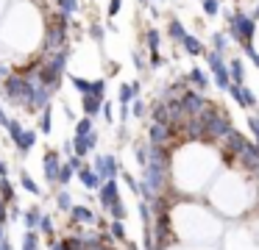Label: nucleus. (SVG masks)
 I'll list each match as a JSON object with an SVG mask.
<instances>
[{
  "instance_id": "f257e3e1",
  "label": "nucleus",
  "mask_w": 259,
  "mask_h": 250,
  "mask_svg": "<svg viewBox=\"0 0 259 250\" xmlns=\"http://www.w3.org/2000/svg\"><path fill=\"white\" fill-rule=\"evenodd\" d=\"M201 120H203V142H223V139L234 131L231 117L212 103H209V109L201 114Z\"/></svg>"
},
{
  "instance_id": "f03ea898",
  "label": "nucleus",
  "mask_w": 259,
  "mask_h": 250,
  "mask_svg": "<svg viewBox=\"0 0 259 250\" xmlns=\"http://www.w3.org/2000/svg\"><path fill=\"white\" fill-rule=\"evenodd\" d=\"M229 33L237 39V44H242V50H248L253 42V33H256V20L240 9L231 11L229 14Z\"/></svg>"
},
{
  "instance_id": "7ed1b4c3",
  "label": "nucleus",
  "mask_w": 259,
  "mask_h": 250,
  "mask_svg": "<svg viewBox=\"0 0 259 250\" xmlns=\"http://www.w3.org/2000/svg\"><path fill=\"white\" fill-rule=\"evenodd\" d=\"M9 136H12L14 150H17V153H23V156L36 144V131H25L20 120H12V122H9Z\"/></svg>"
},
{
  "instance_id": "20e7f679",
  "label": "nucleus",
  "mask_w": 259,
  "mask_h": 250,
  "mask_svg": "<svg viewBox=\"0 0 259 250\" xmlns=\"http://www.w3.org/2000/svg\"><path fill=\"white\" fill-rule=\"evenodd\" d=\"M92 170L101 175V181H114V178L120 175V161H117V156H112V153H101V156H95Z\"/></svg>"
},
{
  "instance_id": "39448f33",
  "label": "nucleus",
  "mask_w": 259,
  "mask_h": 250,
  "mask_svg": "<svg viewBox=\"0 0 259 250\" xmlns=\"http://www.w3.org/2000/svg\"><path fill=\"white\" fill-rule=\"evenodd\" d=\"M64 167V159L59 156V150H48L45 159H42V172H45V181L51 186H59V172Z\"/></svg>"
},
{
  "instance_id": "423d86ee",
  "label": "nucleus",
  "mask_w": 259,
  "mask_h": 250,
  "mask_svg": "<svg viewBox=\"0 0 259 250\" xmlns=\"http://www.w3.org/2000/svg\"><path fill=\"white\" fill-rule=\"evenodd\" d=\"M98 203H101V209L106 211V214L120 203V183H117V178H114V181H103V186L98 189Z\"/></svg>"
},
{
  "instance_id": "0eeeda50",
  "label": "nucleus",
  "mask_w": 259,
  "mask_h": 250,
  "mask_svg": "<svg viewBox=\"0 0 259 250\" xmlns=\"http://www.w3.org/2000/svg\"><path fill=\"white\" fill-rule=\"evenodd\" d=\"M70 222L73 225H98V214L90 209V206H84V203H75L73 209H70Z\"/></svg>"
},
{
  "instance_id": "6e6552de",
  "label": "nucleus",
  "mask_w": 259,
  "mask_h": 250,
  "mask_svg": "<svg viewBox=\"0 0 259 250\" xmlns=\"http://www.w3.org/2000/svg\"><path fill=\"white\" fill-rule=\"evenodd\" d=\"M229 94H231V100H234L237 106H242V109H253V106H256V94H253L251 89H245L242 83H231Z\"/></svg>"
},
{
  "instance_id": "1a4fd4ad",
  "label": "nucleus",
  "mask_w": 259,
  "mask_h": 250,
  "mask_svg": "<svg viewBox=\"0 0 259 250\" xmlns=\"http://www.w3.org/2000/svg\"><path fill=\"white\" fill-rule=\"evenodd\" d=\"M75 178H78V183L87 189V192H98V189L103 186L101 175H98V172L92 170L90 164H84V167H81V170H78V175H75Z\"/></svg>"
},
{
  "instance_id": "9d476101",
  "label": "nucleus",
  "mask_w": 259,
  "mask_h": 250,
  "mask_svg": "<svg viewBox=\"0 0 259 250\" xmlns=\"http://www.w3.org/2000/svg\"><path fill=\"white\" fill-rule=\"evenodd\" d=\"M42 217H45V211H42L39 206H31V209H25V211H23V225H25V231H36V228H39V222H42Z\"/></svg>"
},
{
  "instance_id": "9b49d317",
  "label": "nucleus",
  "mask_w": 259,
  "mask_h": 250,
  "mask_svg": "<svg viewBox=\"0 0 259 250\" xmlns=\"http://www.w3.org/2000/svg\"><path fill=\"white\" fill-rule=\"evenodd\" d=\"M53 203H56V211H64V214H70V209L75 206L73 194H70V189H56V197H53Z\"/></svg>"
},
{
  "instance_id": "f8f14e48",
  "label": "nucleus",
  "mask_w": 259,
  "mask_h": 250,
  "mask_svg": "<svg viewBox=\"0 0 259 250\" xmlns=\"http://www.w3.org/2000/svg\"><path fill=\"white\" fill-rule=\"evenodd\" d=\"M81 109H84V117H98L103 111V100L92 97V94H84L81 97Z\"/></svg>"
},
{
  "instance_id": "ddd939ff",
  "label": "nucleus",
  "mask_w": 259,
  "mask_h": 250,
  "mask_svg": "<svg viewBox=\"0 0 259 250\" xmlns=\"http://www.w3.org/2000/svg\"><path fill=\"white\" fill-rule=\"evenodd\" d=\"M0 200H3V203H9V206L17 203V186H14L9 178H0Z\"/></svg>"
},
{
  "instance_id": "4468645a",
  "label": "nucleus",
  "mask_w": 259,
  "mask_h": 250,
  "mask_svg": "<svg viewBox=\"0 0 259 250\" xmlns=\"http://www.w3.org/2000/svg\"><path fill=\"white\" fill-rule=\"evenodd\" d=\"M36 231H39V236H48L51 242H56V225H53V217L51 214L42 217V222H39V228H36Z\"/></svg>"
},
{
  "instance_id": "2eb2a0df",
  "label": "nucleus",
  "mask_w": 259,
  "mask_h": 250,
  "mask_svg": "<svg viewBox=\"0 0 259 250\" xmlns=\"http://www.w3.org/2000/svg\"><path fill=\"white\" fill-rule=\"evenodd\" d=\"M229 75H231V83H242V81H245V67H242L240 59H231L229 61Z\"/></svg>"
},
{
  "instance_id": "dca6fc26",
  "label": "nucleus",
  "mask_w": 259,
  "mask_h": 250,
  "mask_svg": "<svg viewBox=\"0 0 259 250\" xmlns=\"http://www.w3.org/2000/svg\"><path fill=\"white\" fill-rule=\"evenodd\" d=\"M167 36L173 39V42H179V44L187 39V31H184V25H181V22L176 20V17L170 20V25H167Z\"/></svg>"
},
{
  "instance_id": "f3484780",
  "label": "nucleus",
  "mask_w": 259,
  "mask_h": 250,
  "mask_svg": "<svg viewBox=\"0 0 259 250\" xmlns=\"http://www.w3.org/2000/svg\"><path fill=\"white\" fill-rule=\"evenodd\" d=\"M106 231L112 233V239H117V242H128V236H125V222L123 220H112L106 225Z\"/></svg>"
},
{
  "instance_id": "a211bd4d",
  "label": "nucleus",
  "mask_w": 259,
  "mask_h": 250,
  "mask_svg": "<svg viewBox=\"0 0 259 250\" xmlns=\"http://www.w3.org/2000/svg\"><path fill=\"white\" fill-rule=\"evenodd\" d=\"M20 183H23L25 192H31V194H36V197H42V186H39V183H36V181H34V178H31L25 170L20 172Z\"/></svg>"
},
{
  "instance_id": "6ab92c4d",
  "label": "nucleus",
  "mask_w": 259,
  "mask_h": 250,
  "mask_svg": "<svg viewBox=\"0 0 259 250\" xmlns=\"http://www.w3.org/2000/svg\"><path fill=\"white\" fill-rule=\"evenodd\" d=\"M78 175V172L73 170V167L67 164V161H64V167H62V172H59V186L62 189H70V183H73V178Z\"/></svg>"
},
{
  "instance_id": "aec40b11",
  "label": "nucleus",
  "mask_w": 259,
  "mask_h": 250,
  "mask_svg": "<svg viewBox=\"0 0 259 250\" xmlns=\"http://www.w3.org/2000/svg\"><path fill=\"white\" fill-rule=\"evenodd\" d=\"M134 97H137V89H134V83H123V86H120V94H117L120 106H128Z\"/></svg>"
},
{
  "instance_id": "412c9836",
  "label": "nucleus",
  "mask_w": 259,
  "mask_h": 250,
  "mask_svg": "<svg viewBox=\"0 0 259 250\" xmlns=\"http://www.w3.org/2000/svg\"><path fill=\"white\" fill-rule=\"evenodd\" d=\"M181 44H184V50H187L190 56H201V53H203V44H201V39L190 36V33H187V39H184Z\"/></svg>"
},
{
  "instance_id": "4be33fe9",
  "label": "nucleus",
  "mask_w": 259,
  "mask_h": 250,
  "mask_svg": "<svg viewBox=\"0 0 259 250\" xmlns=\"http://www.w3.org/2000/svg\"><path fill=\"white\" fill-rule=\"evenodd\" d=\"M23 250H39V231L23 233Z\"/></svg>"
},
{
  "instance_id": "5701e85b",
  "label": "nucleus",
  "mask_w": 259,
  "mask_h": 250,
  "mask_svg": "<svg viewBox=\"0 0 259 250\" xmlns=\"http://www.w3.org/2000/svg\"><path fill=\"white\" fill-rule=\"evenodd\" d=\"M56 9H59V14L70 17L78 11V0H56Z\"/></svg>"
},
{
  "instance_id": "b1692460",
  "label": "nucleus",
  "mask_w": 259,
  "mask_h": 250,
  "mask_svg": "<svg viewBox=\"0 0 259 250\" xmlns=\"http://www.w3.org/2000/svg\"><path fill=\"white\" fill-rule=\"evenodd\" d=\"M95 128H92V117H81L78 122H75V136H87V133H92Z\"/></svg>"
},
{
  "instance_id": "393cba45",
  "label": "nucleus",
  "mask_w": 259,
  "mask_h": 250,
  "mask_svg": "<svg viewBox=\"0 0 259 250\" xmlns=\"http://www.w3.org/2000/svg\"><path fill=\"white\" fill-rule=\"evenodd\" d=\"M190 83L198 89V92H201V89H206L209 81H206V75H203V70H192L190 72Z\"/></svg>"
},
{
  "instance_id": "a878e982",
  "label": "nucleus",
  "mask_w": 259,
  "mask_h": 250,
  "mask_svg": "<svg viewBox=\"0 0 259 250\" xmlns=\"http://www.w3.org/2000/svg\"><path fill=\"white\" fill-rule=\"evenodd\" d=\"M39 131H42V133H51V131H53V117H51V106H48V109L42 111V117H39Z\"/></svg>"
},
{
  "instance_id": "bb28decb",
  "label": "nucleus",
  "mask_w": 259,
  "mask_h": 250,
  "mask_svg": "<svg viewBox=\"0 0 259 250\" xmlns=\"http://www.w3.org/2000/svg\"><path fill=\"white\" fill-rule=\"evenodd\" d=\"M145 39H148V50H151V53H159V31L156 28H148Z\"/></svg>"
},
{
  "instance_id": "cd10ccee",
  "label": "nucleus",
  "mask_w": 259,
  "mask_h": 250,
  "mask_svg": "<svg viewBox=\"0 0 259 250\" xmlns=\"http://www.w3.org/2000/svg\"><path fill=\"white\" fill-rule=\"evenodd\" d=\"M120 175H123V181H125V186L131 189V192L134 194H142V186H140V181H137L134 175H131V172H120Z\"/></svg>"
},
{
  "instance_id": "c85d7f7f",
  "label": "nucleus",
  "mask_w": 259,
  "mask_h": 250,
  "mask_svg": "<svg viewBox=\"0 0 259 250\" xmlns=\"http://www.w3.org/2000/svg\"><path fill=\"white\" fill-rule=\"evenodd\" d=\"M109 217H112V220H123V222H125V217H128V209H125V203H123V200H120V203L114 206L112 211H109Z\"/></svg>"
},
{
  "instance_id": "c756f323",
  "label": "nucleus",
  "mask_w": 259,
  "mask_h": 250,
  "mask_svg": "<svg viewBox=\"0 0 259 250\" xmlns=\"http://www.w3.org/2000/svg\"><path fill=\"white\" fill-rule=\"evenodd\" d=\"M203 14L206 17L220 14V0H203Z\"/></svg>"
},
{
  "instance_id": "7c9ffc66",
  "label": "nucleus",
  "mask_w": 259,
  "mask_h": 250,
  "mask_svg": "<svg viewBox=\"0 0 259 250\" xmlns=\"http://www.w3.org/2000/svg\"><path fill=\"white\" fill-rule=\"evenodd\" d=\"M131 114H134V117H142V114H145V103H142V100H134V106H131Z\"/></svg>"
},
{
  "instance_id": "2f4dec72",
  "label": "nucleus",
  "mask_w": 259,
  "mask_h": 250,
  "mask_svg": "<svg viewBox=\"0 0 259 250\" xmlns=\"http://www.w3.org/2000/svg\"><path fill=\"white\" fill-rule=\"evenodd\" d=\"M6 220H9V203L0 200V225H6Z\"/></svg>"
},
{
  "instance_id": "473e14b6",
  "label": "nucleus",
  "mask_w": 259,
  "mask_h": 250,
  "mask_svg": "<svg viewBox=\"0 0 259 250\" xmlns=\"http://www.w3.org/2000/svg\"><path fill=\"white\" fill-rule=\"evenodd\" d=\"M120 3H123V0H109V14H117V11H120Z\"/></svg>"
},
{
  "instance_id": "72a5a7b5",
  "label": "nucleus",
  "mask_w": 259,
  "mask_h": 250,
  "mask_svg": "<svg viewBox=\"0 0 259 250\" xmlns=\"http://www.w3.org/2000/svg\"><path fill=\"white\" fill-rule=\"evenodd\" d=\"M101 114H103V120H106V122L114 120V117H112V106H109V103H103V111H101Z\"/></svg>"
},
{
  "instance_id": "f704fd0d",
  "label": "nucleus",
  "mask_w": 259,
  "mask_h": 250,
  "mask_svg": "<svg viewBox=\"0 0 259 250\" xmlns=\"http://www.w3.org/2000/svg\"><path fill=\"white\" fill-rule=\"evenodd\" d=\"M128 117H131V106H120V120H128Z\"/></svg>"
},
{
  "instance_id": "c9c22d12",
  "label": "nucleus",
  "mask_w": 259,
  "mask_h": 250,
  "mask_svg": "<svg viewBox=\"0 0 259 250\" xmlns=\"http://www.w3.org/2000/svg\"><path fill=\"white\" fill-rule=\"evenodd\" d=\"M245 53H248V56H251V61H253V64H256V67H259V53H256V50H253V47H248V50H245Z\"/></svg>"
},
{
  "instance_id": "e433bc0d",
  "label": "nucleus",
  "mask_w": 259,
  "mask_h": 250,
  "mask_svg": "<svg viewBox=\"0 0 259 250\" xmlns=\"http://www.w3.org/2000/svg\"><path fill=\"white\" fill-rule=\"evenodd\" d=\"M0 178H9V164L0 159Z\"/></svg>"
},
{
  "instance_id": "4c0bfd02",
  "label": "nucleus",
  "mask_w": 259,
  "mask_h": 250,
  "mask_svg": "<svg viewBox=\"0 0 259 250\" xmlns=\"http://www.w3.org/2000/svg\"><path fill=\"white\" fill-rule=\"evenodd\" d=\"M6 239H9L6 236V225H0V242H6Z\"/></svg>"
},
{
  "instance_id": "58836bf2",
  "label": "nucleus",
  "mask_w": 259,
  "mask_h": 250,
  "mask_svg": "<svg viewBox=\"0 0 259 250\" xmlns=\"http://www.w3.org/2000/svg\"><path fill=\"white\" fill-rule=\"evenodd\" d=\"M0 250H12V242H9V239L6 242H0Z\"/></svg>"
},
{
  "instance_id": "ea45409f",
  "label": "nucleus",
  "mask_w": 259,
  "mask_h": 250,
  "mask_svg": "<svg viewBox=\"0 0 259 250\" xmlns=\"http://www.w3.org/2000/svg\"><path fill=\"white\" fill-rule=\"evenodd\" d=\"M125 247H128V250H140L137 244H131V242H125Z\"/></svg>"
},
{
  "instance_id": "a19ab883",
  "label": "nucleus",
  "mask_w": 259,
  "mask_h": 250,
  "mask_svg": "<svg viewBox=\"0 0 259 250\" xmlns=\"http://www.w3.org/2000/svg\"><path fill=\"white\" fill-rule=\"evenodd\" d=\"M140 3H142V6H148V0H140Z\"/></svg>"
},
{
  "instance_id": "79ce46f5",
  "label": "nucleus",
  "mask_w": 259,
  "mask_h": 250,
  "mask_svg": "<svg viewBox=\"0 0 259 250\" xmlns=\"http://www.w3.org/2000/svg\"><path fill=\"white\" fill-rule=\"evenodd\" d=\"M256 117H259V114H256Z\"/></svg>"
}]
</instances>
